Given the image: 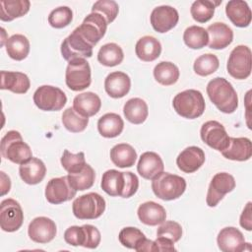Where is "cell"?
Returning a JSON list of instances; mask_svg holds the SVG:
<instances>
[{"label": "cell", "mask_w": 252, "mask_h": 252, "mask_svg": "<svg viewBox=\"0 0 252 252\" xmlns=\"http://www.w3.org/2000/svg\"><path fill=\"white\" fill-rule=\"evenodd\" d=\"M100 186L109 196L130 198L139 188V179L130 171L121 172L116 169H108L102 174Z\"/></svg>", "instance_id": "cell-1"}, {"label": "cell", "mask_w": 252, "mask_h": 252, "mask_svg": "<svg viewBox=\"0 0 252 252\" xmlns=\"http://www.w3.org/2000/svg\"><path fill=\"white\" fill-rule=\"evenodd\" d=\"M207 94L210 100L223 113H233L238 107L237 94L224 78L217 77L211 80L207 85Z\"/></svg>", "instance_id": "cell-2"}, {"label": "cell", "mask_w": 252, "mask_h": 252, "mask_svg": "<svg viewBox=\"0 0 252 252\" xmlns=\"http://www.w3.org/2000/svg\"><path fill=\"white\" fill-rule=\"evenodd\" d=\"M172 106L176 113L183 118L195 119L205 111V99L200 91L185 90L178 93L172 100Z\"/></svg>", "instance_id": "cell-3"}, {"label": "cell", "mask_w": 252, "mask_h": 252, "mask_svg": "<svg viewBox=\"0 0 252 252\" xmlns=\"http://www.w3.org/2000/svg\"><path fill=\"white\" fill-rule=\"evenodd\" d=\"M185 179L169 172L162 171L152 181V190L154 194L163 201L178 199L185 192Z\"/></svg>", "instance_id": "cell-4"}, {"label": "cell", "mask_w": 252, "mask_h": 252, "mask_svg": "<svg viewBox=\"0 0 252 252\" xmlns=\"http://www.w3.org/2000/svg\"><path fill=\"white\" fill-rule=\"evenodd\" d=\"M1 154L3 158L17 164H22L32 158L30 146L16 130L8 131L1 139Z\"/></svg>", "instance_id": "cell-5"}, {"label": "cell", "mask_w": 252, "mask_h": 252, "mask_svg": "<svg viewBox=\"0 0 252 252\" xmlns=\"http://www.w3.org/2000/svg\"><path fill=\"white\" fill-rule=\"evenodd\" d=\"M105 206V200L102 196L91 192L76 198L72 204V211L79 220H94L104 213Z\"/></svg>", "instance_id": "cell-6"}, {"label": "cell", "mask_w": 252, "mask_h": 252, "mask_svg": "<svg viewBox=\"0 0 252 252\" xmlns=\"http://www.w3.org/2000/svg\"><path fill=\"white\" fill-rule=\"evenodd\" d=\"M67 87L74 92H80L90 87L92 83L91 67L86 59H74L67 65L65 72Z\"/></svg>", "instance_id": "cell-7"}, {"label": "cell", "mask_w": 252, "mask_h": 252, "mask_svg": "<svg viewBox=\"0 0 252 252\" xmlns=\"http://www.w3.org/2000/svg\"><path fill=\"white\" fill-rule=\"evenodd\" d=\"M100 239L99 230L92 224H84L82 226L72 225L64 232V240L72 246L94 249L99 245Z\"/></svg>", "instance_id": "cell-8"}, {"label": "cell", "mask_w": 252, "mask_h": 252, "mask_svg": "<svg viewBox=\"0 0 252 252\" xmlns=\"http://www.w3.org/2000/svg\"><path fill=\"white\" fill-rule=\"evenodd\" d=\"M251 49L246 45L234 47L228 57L226 69L228 74L237 80H245L251 74L252 58Z\"/></svg>", "instance_id": "cell-9"}, {"label": "cell", "mask_w": 252, "mask_h": 252, "mask_svg": "<svg viewBox=\"0 0 252 252\" xmlns=\"http://www.w3.org/2000/svg\"><path fill=\"white\" fill-rule=\"evenodd\" d=\"M33 102L40 110L58 111L65 106L67 96L61 89L49 85H43L37 88L34 92Z\"/></svg>", "instance_id": "cell-10"}, {"label": "cell", "mask_w": 252, "mask_h": 252, "mask_svg": "<svg viewBox=\"0 0 252 252\" xmlns=\"http://www.w3.org/2000/svg\"><path fill=\"white\" fill-rule=\"evenodd\" d=\"M106 28L107 23L101 15L98 13H91L75 30L94 47L104 36Z\"/></svg>", "instance_id": "cell-11"}, {"label": "cell", "mask_w": 252, "mask_h": 252, "mask_svg": "<svg viewBox=\"0 0 252 252\" xmlns=\"http://www.w3.org/2000/svg\"><path fill=\"white\" fill-rule=\"evenodd\" d=\"M61 54L63 58L70 62L74 59H86L93 55V46L85 40L74 30L61 43Z\"/></svg>", "instance_id": "cell-12"}, {"label": "cell", "mask_w": 252, "mask_h": 252, "mask_svg": "<svg viewBox=\"0 0 252 252\" xmlns=\"http://www.w3.org/2000/svg\"><path fill=\"white\" fill-rule=\"evenodd\" d=\"M24 212L20 203L8 198L0 204V226L6 232L17 231L23 224Z\"/></svg>", "instance_id": "cell-13"}, {"label": "cell", "mask_w": 252, "mask_h": 252, "mask_svg": "<svg viewBox=\"0 0 252 252\" xmlns=\"http://www.w3.org/2000/svg\"><path fill=\"white\" fill-rule=\"evenodd\" d=\"M200 136L206 145L219 152L227 148L230 138L224 126L216 120L205 122L201 127Z\"/></svg>", "instance_id": "cell-14"}, {"label": "cell", "mask_w": 252, "mask_h": 252, "mask_svg": "<svg viewBox=\"0 0 252 252\" xmlns=\"http://www.w3.org/2000/svg\"><path fill=\"white\" fill-rule=\"evenodd\" d=\"M235 188L234 177L227 172L216 173L209 185L206 202L209 207H216L223 197Z\"/></svg>", "instance_id": "cell-15"}, {"label": "cell", "mask_w": 252, "mask_h": 252, "mask_svg": "<svg viewBox=\"0 0 252 252\" xmlns=\"http://www.w3.org/2000/svg\"><path fill=\"white\" fill-rule=\"evenodd\" d=\"M76 193L77 191L70 185L67 175L50 179L45 187V198L54 205L70 201L76 196Z\"/></svg>", "instance_id": "cell-16"}, {"label": "cell", "mask_w": 252, "mask_h": 252, "mask_svg": "<svg viewBox=\"0 0 252 252\" xmlns=\"http://www.w3.org/2000/svg\"><path fill=\"white\" fill-rule=\"evenodd\" d=\"M179 20L178 12L175 8L168 5L156 7L150 16V22L153 29L160 33L167 32L173 29Z\"/></svg>", "instance_id": "cell-17"}, {"label": "cell", "mask_w": 252, "mask_h": 252, "mask_svg": "<svg viewBox=\"0 0 252 252\" xmlns=\"http://www.w3.org/2000/svg\"><path fill=\"white\" fill-rule=\"evenodd\" d=\"M57 232L55 222L46 217H37L33 219L28 227L30 238L40 244L48 243L55 237Z\"/></svg>", "instance_id": "cell-18"}, {"label": "cell", "mask_w": 252, "mask_h": 252, "mask_svg": "<svg viewBox=\"0 0 252 252\" xmlns=\"http://www.w3.org/2000/svg\"><path fill=\"white\" fill-rule=\"evenodd\" d=\"M217 243L222 252H241L244 251L246 245L242 232L233 226L222 228L217 237Z\"/></svg>", "instance_id": "cell-19"}, {"label": "cell", "mask_w": 252, "mask_h": 252, "mask_svg": "<svg viewBox=\"0 0 252 252\" xmlns=\"http://www.w3.org/2000/svg\"><path fill=\"white\" fill-rule=\"evenodd\" d=\"M205 159V153L201 148L190 146L178 155L176 164L181 171L185 173H193L204 164Z\"/></svg>", "instance_id": "cell-20"}, {"label": "cell", "mask_w": 252, "mask_h": 252, "mask_svg": "<svg viewBox=\"0 0 252 252\" xmlns=\"http://www.w3.org/2000/svg\"><path fill=\"white\" fill-rule=\"evenodd\" d=\"M209 35L208 45L212 49H223L233 40L232 30L224 23L216 22L206 30Z\"/></svg>", "instance_id": "cell-21"}, {"label": "cell", "mask_w": 252, "mask_h": 252, "mask_svg": "<svg viewBox=\"0 0 252 252\" xmlns=\"http://www.w3.org/2000/svg\"><path fill=\"white\" fill-rule=\"evenodd\" d=\"M163 168L164 165L161 158L155 152L143 153L137 164L138 173L148 180H153L163 171Z\"/></svg>", "instance_id": "cell-22"}, {"label": "cell", "mask_w": 252, "mask_h": 252, "mask_svg": "<svg viewBox=\"0 0 252 252\" xmlns=\"http://www.w3.org/2000/svg\"><path fill=\"white\" fill-rule=\"evenodd\" d=\"M131 88L130 77L120 71L108 74L104 80V89L107 94L112 98H121L125 96Z\"/></svg>", "instance_id": "cell-23"}, {"label": "cell", "mask_w": 252, "mask_h": 252, "mask_svg": "<svg viewBox=\"0 0 252 252\" xmlns=\"http://www.w3.org/2000/svg\"><path fill=\"white\" fill-rule=\"evenodd\" d=\"M220 153L227 159L245 161L252 156V144L250 139L246 137H230L227 148Z\"/></svg>", "instance_id": "cell-24"}, {"label": "cell", "mask_w": 252, "mask_h": 252, "mask_svg": "<svg viewBox=\"0 0 252 252\" xmlns=\"http://www.w3.org/2000/svg\"><path fill=\"white\" fill-rule=\"evenodd\" d=\"M225 14L230 22L238 28H246L252 19L251 10L247 2L242 0H230L225 5Z\"/></svg>", "instance_id": "cell-25"}, {"label": "cell", "mask_w": 252, "mask_h": 252, "mask_svg": "<svg viewBox=\"0 0 252 252\" xmlns=\"http://www.w3.org/2000/svg\"><path fill=\"white\" fill-rule=\"evenodd\" d=\"M19 173L25 183L35 185L43 180L46 173V166L41 159L32 158L28 161L20 164Z\"/></svg>", "instance_id": "cell-26"}, {"label": "cell", "mask_w": 252, "mask_h": 252, "mask_svg": "<svg viewBox=\"0 0 252 252\" xmlns=\"http://www.w3.org/2000/svg\"><path fill=\"white\" fill-rule=\"evenodd\" d=\"M137 214L141 222L151 226L160 224L166 219L165 209L154 201H148L141 204Z\"/></svg>", "instance_id": "cell-27"}, {"label": "cell", "mask_w": 252, "mask_h": 252, "mask_svg": "<svg viewBox=\"0 0 252 252\" xmlns=\"http://www.w3.org/2000/svg\"><path fill=\"white\" fill-rule=\"evenodd\" d=\"M74 109L85 117L95 115L100 107L101 100L99 96L93 92H86L77 94L73 99Z\"/></svg>", "instance_id": "cell-28"}, {"label": "cell", "mask_w": 252, "mask_h": 252, "mask_svg": "<svg viewBox=\"0 0 252 252\" xmlns=\"http://www.w3.org/2000/svg\"><path fill=\"white\" fill-rule=\"evenodd\" d=\"M31 87L29 77L22 72L1 71V90L15 94H26Z\"/></svg>", "instance_id": "cell-29"}, {"label": "cell", "mask_w": 252, "mask_h": 252, "mask_svg": "<svg viewBox=\"0 0 252 252\" xmlns=\"http://www.w3.org/2000/svg\"><path fill=\"white\" fill-rule=\"evenodd\" d=\"M137 57L145 62H152L159 57L161 53V44L152 35L142 36L135 45Z\"/></svg>", "instance_id": "cell-30"}, {"label": "cell", "mask_w": 252, "mask_h": 252, "mask_svg": "<svg viewBox=\"0 0 252 252\" xmlns=\"http://www.w3.org/2000/svg\"><path fill=\"white\" fill-rule=\"evenodd\" d=\"M31 7L29 0H1L0 1V20L11 22L26 15Z\"/></svg>", "instance_id": "cell-31"}, {"label": "cell", "mask_w": 252, "mask_h": 252, "mask_svg": "<svg viewBox=\"0 0 252 252\" xmlns=\"http://www.w3.org/2000/svg\"><path fill=\"white\" fill-rule=\"evenodd\" d=\"M123 113L129 122L133 124H142L146 121L149 115L148 104L140 97L130 98L123 106Z\"/></svg>", "instance_id": "cell-32"}, {"label": "cell", "mask_w": 252, "mask_h": 252, "mask_svg": "<svg viewBox=\"0 0 252 252\" xmlns=\"http://www.w3.org/2000/svg\"><path fill=\"white\" fill-rule=\"evenodd\" d=\"M124 128V122L120 115L110 112L102 115L97 121V130L104 138L119 136Z\"/></svg>", "instance_id": "cell-33"}, {"label": "cell", "mask_w": 252, "mask_h": 252, "mask_svg": "<svg viewBox=\"0 0 252 252\" xmlns=\"http://www.w3.org/2000/svg\"><path fill=\"white\" fill-rule=\"evenodd\" d=\"M110 159L114 165L120 168L131 167L135 164L137 153L129 144H117L110 150Z\"/></svg>", "instance_id": "cell-34"}, {"label": "cell", "mask_w": 252, "mask_h": 252, "mask_svg": "<svg viewBox=\"0 0 252 252\" xmlns=\"http://www.w3.org/2000/svg\"><path fill=\"white\" fill-rule=\"evenodd\" d=\"M5 47L10 58L17 61H22L29 55L30 41L24 34L16 33L7 39Z\"/></svg>", "instance_id": "cell-35"}, {"label": "cell", "mask_w": 252, "mask_h": 252, "mask_svg": "<svg viewBox=\"0 0 252 252\" xmlns=\"http://www.w3.org/2000/svg\"><path fill=\"white\" fill-rule=\"evenodd\" d=\"M178 67L169 61H161L154 68V77L162 86H171L179 79Z\"/></svg>", "instance_id": "cell-36"}, {"label": "cell", "mask_w": 252, "mask_h": 252, "mask_svg": "<svg viewBox=\"0 0 252 252\" xmlns=\"http://www.w3.org/2000/svg\"><path fill=\"white\" fill-rule=\"evenodd\" d=\"M67 177L70 185L76 191H84V190L90 189L94 185L95 172L90 164L86 163L85 166L80 171H77L74 173H68Z\"/></svg>", "instance_id": "cell-37"}, {"label": "cell", "mask_w": 252, "mask_h": 252, "mask_svg": "<svg viewBox=\"0 0 252 252\" xmlns=\"http://www.w3.org/2000/svg\"><path fill=\"white\" fill-rule=\"evenodd\" d=\"M124 58V53L122 48L114 43H106L102 45L97 52L98 62L106 67H114L119 65Z\"/></svg>", "instance_id": "cell-38"}, {"label": "cell", "mask_w": 252, "mask_h": 252, "mask_svg": "<svg viewBox=\"0 0 252 252\" xmlns=\"http://www.w3.org/2000/svg\"><path fill=\"white\" fill-rule=\"evenodd\" d=\"M220 3H221V0L220 1H211V0L194 1L190 8L191 16L198 23H207L213 18L216 7Z\"/></svg>", "instance_id": "cell-39"}, {"label": "cell", "mask_w": 252, "mask_h": 252, "mask_svg": "<svg viewBox=\"0 0 252 252\" xmlns=\"http://www.w3.org/2000/svg\"><path fill=\"white\" fill-rule=\"evenodd\" d=\"M184 43L192 49H201L209 42L207 31L199 26L188 27L183 33Z\"/></svg>", "instance_id": "cell-40"}, {"label": "cell", "mask_w": 252, "mask_h": 252, "mask_svg": "<svg viewBox=\"0 0 252 252\" xmlns=\"http://www.w3.org/2000/svg\"><path fill=\"white\" fill-rule=\"evenodd\" d=\"M62 123L68 131L72 133H79L87 128L89 118L78 113L74 107H68L62 114Z\"/></svg>", "instance_id": "cell-41"}, {"label": "cell", "mask_w": 252, "mask_h": 252, "mask_svg": "<svg viewBox=\"0 0 252 252\" xmlns=\"http://www.w3.org/2000/svg\"><path fill=\"white\" fill-rule=\"evenodd\" d=\"M220 66L219 58L212 53H206L199 56L193 65L194 72L202 77L209 76L215 73Z\"/></svg>", "instance_id": "cell-42"}, {"label": "cell", "mask_w": 252, "mask_h": 252, "mask_svg": "<svg viewBox=\"0 0 252 252\" xmlns=\"http://www.w3.org/2000/svg\"><path fill=\"white\" fill-rule=\"evenodd\" d=\"M145 238V234L139 228L133 226H127L122 228L118 234V239L120 243L124 247L134 250H136V248Z\"/></svg>", "instance_id": "cell-43"}, {"label": "cell", "mask_w": 252, "mask_h": 252, "mask_svg": "<svg viewBox=\"0 0 252 252\" xmlns=\"http://www.w3.org/2000/svg\"><path fill=\"white\" fill-rule=\"evenodd\" d=\"M73 12L68 6H60L52 10L48 16V23L52 28L63 29L71 24Z\"/></svg>", "instance_id": "cell-44"}, {"label": "cell", "mask_w": 252, "mask_h": 252, "mask_svg": "<svg viewBox=\"0 0 252 252\" xmlns=\"http://www.w3.org/2000/svg\"><path fill=\"white\" fill-rule=\"evenodd\" d=\"M60 161L63 168L68 173H74L80 171L85 166V154L83 152H79L78 154H72L68 150H64Z\"/></svg>", "instance_id": "cell-45"}, {"label": "cell", "mask_w": 252, "mask_h": 252, "mask_svg": "<svg viewBox=\"0 0 252 252\" xmlns=\"http://www.w3.org/2000/svg\"><path fill=\"white\" fill-rule=\"evenodd\" d=\"M118 12V4L113 0H98L92 8V13H98L101 15L105 19L107 25L116 19Z\"/></svg>", "instance_id": "cell-46"}, {"label": "cell", "mask_w": 252, "mask_h": 252, "mask_svg": "<svg viewBox=\"0 0 252 252\" xmlns=\"http://www.w3.org/2000/svg\"><path fill=\"white\" fill-rule=\"evenodd\" d=\"M157 236L164 237L172 242H177L182 236L181 225L173 220H164L157 230Z\"/></svg>", "instance_id": "cell-47"}, {"label": "cell", "mask_w": 252, "mask_h": 252, "mask_svg": "<svg viewBox=\"0 0 252 252\" xmlns=\"http://www.w3.org/2000/svg\"><path fill=\"white\" fill-rule=\"evenodd\" d=\"M252 210H251V202H248L245 206L242 214L240 215L239 223L246 230L250 231L252 229Z\"/></svg>", "instance_id": "cell-48"}, {"label": "cell", "mask_w": 252, "mask_h": 252, "mask_svg": "<svg viewBox=\"0 0 252 252\" xmlns=\"http://www.w3.org/2000/svg\"><path fill=\"white\" fill-rule=\"evenodd\" d=\"M155 242L158 246V251H175L176 250L174 248V242H172L167 238L157 236V239L155 240Z\"/></svg>", "instance_id": "cell-49"}, {"label": "cell", "mask_w": 252, "mask_h": 252, "mask_svg": "<svg viewBox=\"0 0 252 252\" xmlns=\"http://www.w3.org/2000/svg\"><path fill=\"white\" fill-rule=\"evenodd\" d=\"M136 251H138V252H143V251L152 252V251H158V246H157V244H156L155 241L145 238V239L139 244V246L136 248Z\"/></svg>", "instance_id": "cell-50"}, {"label": "cell", "mask_w": 252, "mask_h": 252, "mask_svg": "<svg viewBox=\"0 0 252 252\" xmlns=\"http://www.w3.org/2000/svg\"><path fill=\"white\" fill-rule=\"evenodd\" d=\"M0 175H1V196H3L10 191L11 180H10V177L7 176L4 171H1Z\"/></svg>", "instance_id": "cell-51"}, {"label": "cell", "mask_w": 252, "mask_h": 252, "mask_svg": "<svg viewBox=\"0 0 252 252\" xmlns=\"http://www.w3.org/2000/svg\"><path fill=\"white\" fill-rule=\"evenodd\" d=\"M1 31H2V34H3V36H2V41H1V46H3L6 42H5V39H4V34H5V30L2 28L1 29Z\"/></svg>", "instance_id": "cell-52"}]
</instances>
